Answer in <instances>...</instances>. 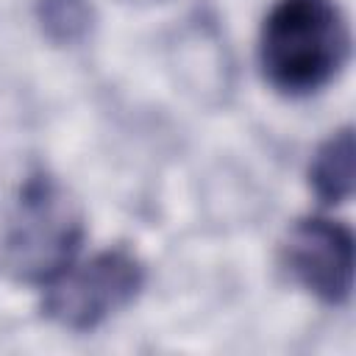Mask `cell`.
<instances>
[{
    "label": "cell",
    "instance_id": "1",
    "mask_svg": "<svg viewBox=\"0 0 356 356\" xmlns=\"http://www.w3.org/2000/svg\"><path fill=\"white\" fill-rule=\"evenodd\" d=\"M350 56V31L334 0H278L261 22L259 64L289 97L320 92Z\"/></svg>",
    "mask_w": 356,
    "mask_h": 356
},
{
    "label": "cell",
    "instance_id": "2",
    "mask_svg": "<svg viewBox=\"0 0 356 356\" xmlns=\"http://www.w3.org/2000/svg\"><path fill=\"white\" fill-rule=\"evenodd\" d=\"M83 242V214L64 184L47 172H33L19 186L8 214L0 264L22 284H50L78 256Z\"/></svg>",
    "mask_w": 356,
    "mask_h": 356
},
{
    "label": "cell",
    "instance_id": "3",
    "mask_svg": "<svg viewBox=\"0 0 356 356\" xmlns=\"http://www.w3.org/2000/svg\"><path fill=\"white\" fill-rule=\"evenodd\" d=\"M145 286V267L128 248H108L83 264H70L44 284L42 312L61 328L92 331L131 306Z\"/></svg>",
    "mask_w": 356,
    "mask_h": 356
},
{
    "label": "cell",
    "instance_id": "4",
    "mask_svg": "<svg viewBox=\"0 0 356 356\" xmlns=\"http://www.w3.org/2000/svg\"><path fill=\"white\" fill-rule=\"evenodd\" d=\"M284 264L309 295L342 306L353 292V234L337 220L303 217L286 234Z\"/></svg>",
    "mask_w": 356,
    "mask_h": 356
},
{
    "label": "cell",
    "instance_id": "5",
    "mask_svg": "<svg viewBox=\"0 0 356 356\" xmlns=\"http://www.w3.org/2000/svg\"><path fill=\"white\" fill-rule=\"evenodd\" d=\"M309 184L323 203H345L353 195V128L331 134L309 164Z\"/></svg>",
    "mask_w": 356,
    "mask_h": 356
},
{
    "label": "cell",
    "instance_id": "6",
    "mask_svg": "<svg viewBox=\"0 0 356 356\" xmlns=\"http://www.w3.org/2000/svg\"><path fill=\"white\" fill-rule=\"evenodd\" d=\"M36 19L44 36L56 44H75L89 36L95 25V8L89 0H39Z\"/></svg>",
    "mask_w": 356,
    "mask_h": 356
}]
</instances>
